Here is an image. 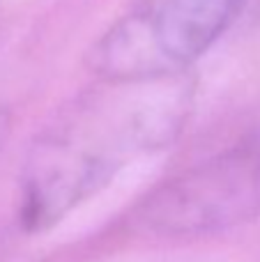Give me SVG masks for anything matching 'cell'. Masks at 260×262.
<instances>
[{"label":"cell","instance_id":"cell-3","mask_svg":"<svg viewBox=\"0 0 260 262\" xmlns=\"http://www.w3.org/2000/svg\"><path fill=\"white\" fill-rule=\"evenodd\" d=\"M260 214V136L203 161L150 193L134 221L152 235H203Z\"/></svg>","mask_w":260,"mask_h":262},{"label":"cell","instance_id":"cell-1","mask_svg":"<svg viewBox=\"0 0 260 262\" xmlns=\"http://www.w3.org/2000/svg\"><path fill=\"white\" fill-rule=\"evenodd\" d=\"M189 108L184 74L101 78L32 145L23 170V226L35 232L51 228L136 154L168 145L187 124Z\"/></svg>","mask_w":260,"mask_h":262},{"label":"cell","instance_id":"cell-4","mask_svg":"<svg viewBox=\"0 0 260 262\" xmlns=\"http://www.w3.org/2000/svg\"><path fill=\"white\" fill-rule=\"evenodd\" d=\"M9 124H12V120H9V113L5 108H0V149H3L5 143H7Z\"/></svg>","mask_w":260,"mask_h":262},{"label":"cell","instance_id":"cell-2","mask_svg":"<svg viewBox=\"0 0 260 262\" xmlns=\"http://www.w3.org/2000/svg\"><path fill=\"white\" fill-rule=\"evenodd\" d=\"M247 0H136L92 46L99 78L184 74L235 23Z\"/></svg>","mask_w":260,"mask_h":262}]
</instances>
